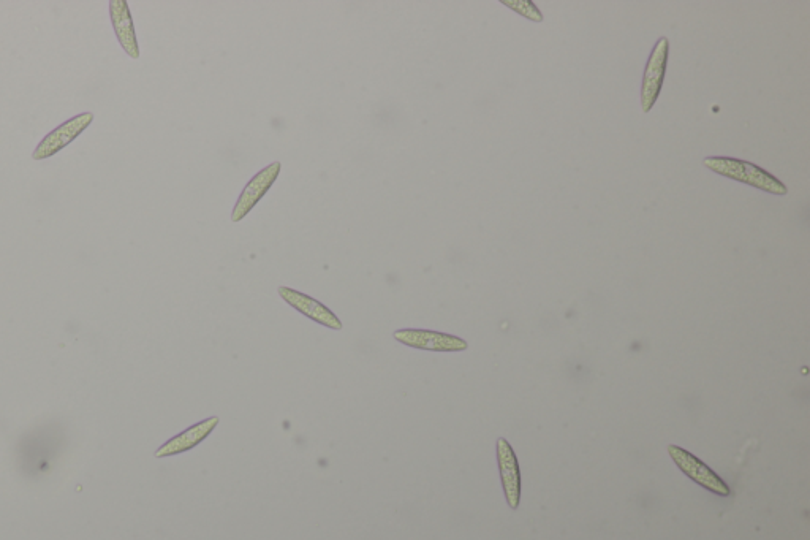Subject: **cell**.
Masks as SVG:
<instances>
[{"label": "cell", "instance_id": "cell-6", "mask_svg": "<svg viewBox=\"0 0 810 540\" xmlns=\"http://www.w3.org/2000/svg\"><path fill=\"white\" fill-rule=\"evenodd\" d=\"M281 168V162H277L276 160V162L263 168L262 172L257 173L254 178L250 179L247 186L244 187V191L239 195L235 208H233L231 221H243L244 217H246L250 211L254 210L255 205L265 197L266 192L276 183L277 176L281 173Z\"/></svg>", "mask_w": 810, "mask_h": 540}, {"label": "cell", "instance_id": "cell-11", "mask_svg": "<svg viewBox=\"0 0 810 540\" xmlns=\"http://www.w3.org/2000/svg\"><path fill=\"white\" fill-rule=\"evenodd\" d=\"M502 4L510 7L511 10H515L519 15L526 16L527 20L537 21V23L543 20L542 12L538 10L534 2H529V0H519V2L518 0H513V2H511V0H504Z\"/></svg>", "mask_w": 810, "mask_h": 540}, {"label": "cell", "instance_id": "cell-8", "mask_svg": "<svg viewBox=\"0 0 810 540\" xmlns=\"http://www.w3.org/2000/svg\"><path fill=\"white\" fill-rule=\"evenodd\" d=\"M279 295H281L285 303H288V305L304 314V316L309 317V319L314 320L317 324L331 328V330H342V322L339 317L331 309L326 308L323 303L314 300L306 293L298 292V290L290 289V287H279Z\"/></svg>", "mask_w": 810, "mask_h": 540}, {"label": "cell", "instance_id": "cell-1", "mask_svg": "<svg viewBox=\"0 0 810 540\" xmlns=\"http://www.w3.org/2000/svg\"><path fill=\"white\" fill-rule=\"evenodd\" d=\"M703 164L717 175L735 179L739 183L755 187L768 194L787 195V186L782 181L746 160L731 159V157H706Z\"/></svg>", "mask_w": 810, "mask_h": 540}, {"label": "cell", "instance_id": "cell-2", "mask_svg": "<svg viewBox=\"0 0 810 540\" xmlns=\"http://www.w3.org/2000/svg\"><path fill=\"white\" fill-rule=\"evenodd\" d=\"M668 54H670V42L667 37H662L652 48L648 64L644 69L643 83H641V107H643L644 113H649L660 97L665 73H667Z\"/></svg>", "mask_w": 810, "mask_h": 540}, {"label": "cell", "instance_id": "cell-10", "mask_svg": "<svg viewBox=\"0 0 810 540\" xmlns=\"http://www.w3.org/2000/svg\"><path fill=\"white\" fill-rule=\"evenodd\" d=\"M110 16L122 50L129 54L130 58L140 59V46H138L137 34L133 27L129 4L125 0H110Z\"/></svg>", "mask_w": 810, "mask_h": 540}, {"label": "cell", "instance_id": "cell-9", "mask_svg": "<svg viewBox=\"0 0 810 540\" xmlns=\"http://www.w3.org/2000/svg\"><path fill=\"white\" fill-rule=\"evenodd\" d=\"M219 423V417H209V419L201 420L197 425L190 426V428H187L186 431H182V433H179L175 438H171L170 441L160 445L154 455H156V458H159V460H163V458L176 457V455H181V453L189 452V450L195 449V447L200 445L205 439H208L209 434L216 430Z\"/></svg>", "mask_w": 810, "mask_h": 540}, {"label": "cell", "instance_id": "cell-7", "mask_svg": "<svg viewBox=\"0 0 810 540\" xmlns=\"http://www.w3.org/2000/svg\"><path fill=\"white\" fill-rule=\"evenodd\" d=\"M497 458H499L500 479H502L505 499H507L510 509L516 510L521 502V472H519L518 458L507 439H497Z\"/></svg>", "mask_w": 810, "mask_h": 540}, {"label": "cell", "instance_id": "cell-3", "mask_svg": "<svg viewBox=\"0 0 810 540\" xmlns=\"http://www.w3.org/2000/svg\"><path fill=\"white\" fill-rule=\"evenodd\" d=\"M92 121H94V113L86 111V113H81V115L73 116V118L62 122L61 126L51 130L50 134L46 135L38 143L37 148L32 153V159L45 160L56 156L65 146L70 145L73 140L80 137L84 130L91 126Z\"/></svg>", "mask_w": 810, "mask_h": 540}, {"label": "cell", "instance_id": "cell-4", "mask_svg": "<svg viewBox=\"0 0 810 540\" xmlns=\"http://www.w3.org/2000/svg\"><path fill=\"white\" fill-rule=\"evenodd\" d=\"M668 453L673 458L674 463L678 464V468L686 474L693 482L698 483L700 487L706 488L714 495L730 496L731 490L725 480L720 479L716 472L712 471L709 466H706L700 458L695 457L687 450L678 447V445H670Z\"/></svg>", "mask_w": 810, "mask_h": 540}, {"label": "cell", "instance_id": "cell-5", "mask_svg": "<svg viewBox=\"0 0 810 540\" xmlns=\"http://www.w3.org/2000/svg\"><path fill=\"white\" fill-rule=\"evenodd\" d=\"M394 339L412 349L431 350V352H462L469 347V344L458 336L439 333V331L417 330V328L394 331Z\"/></svg>", "mask_w": 810, "mask_h": 540}]
</instances>
